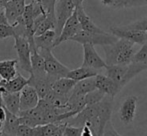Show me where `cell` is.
Returning a JSON list of instances; mask_svg holds the SVG:
<instances>
[{"instance_id":"41","label":"cell","mask_w":147,"mask_h":136,"mask_svg":"<svg viewBox=\"0 0 147 136\" xmlns=\"http://www.w3.org/2000/svg\"><path fill=\"white\" fill-rule=\"evenodd\" d=\"M102 136H103V135H102Z\"/></svg>"},{"instance_id":"35","label":"cell","mask_w":147,"mask_h":136,"mask_svg":"<svg viewBox=\"0 0 147 136\" xmlns=\"http://www.w3.org/2000/svg\"><path fill=\"white\" fill-rule=\"evenodd\" d=\"M103 136H122V135H120L119 133L115 130V128H114V126H113L111 120H109L104 127V130H103Z\"/></svg>"},{"instance_id":"39","label":"cell","mask_w":147,"mask_h":136,"mask_svg":"<svg viewBox=\"0 0 147 136\" xmlns=\"http://www.w3.org/2000/svg\"><path fill=\"white\" fill-rule=\"evenodd\" d=\"M145 4H146V5H147V0H145Z\"/></svg>"},{"instance_id":"8","label":"cell","mask_w":147,"mask_h":136,"mask_svg":"<svg viewBox=\"0 0 147 136\" xmlns=\"http://www.w3.org/2000/svg\"><path fill=\"white\" fill-rule=\"evenodd\" d=\"M80 30H81V25H80L79 21H78L76 10H74L72 15L70 16V17L66 20L65 23H64L63 27H62V30H61V32H60V34L58 35V37L55 39L54 47L58 46L62 42L70 40V39L75 34H77Z\"/></svg>"},{"instance_id":"12","label":"cell","mask_w":147,"mask_h":136,"mask_svg":"<svg viewBox=\"0 0 147 136\" xmlns=\"http://www.w3.org/2000/svg\"><path fill=\"white\" fill-rule=\"evenodd\" d=\"M39 96L36 90L30 85H26L19 92V109L20 111H26L34 108L39 101ZM19 111V112H20Z\"/></svg>"},{"instance_id":"20","label":"cell","mask_w":147,"mask_h":136,"mask_svg":"<svg viewBox=\"0 0 147 136\" xmlns=\"http://www.w3.org/2000/svg\"><path fill=\"white\" fill-rule=\"evenodd\" d=\"M56 39V33L54 29L47 30L44 33L34 36V44L37 50L39 49H51L54 47V41Z\"/></svg>"},{"instance_id":"6","label":"cell","mask_w":147,"mask_h":136,"mask_svg":"<svg viewBox=\"0 0 147 136\" xmlns=\"http://www.w3.org/2000/svg\"><path fill=\"white\" fill-rule=\"evenodd\" d=\"M76 8V4L73 0H57L55 4V18H56V27L55 33L56 38L58 37L66 20L72 15Z\"/></svg>"},{"instance_id":"15","label":"cell","mask_w":147,"mask_h":136,"mask_svg":"<svg viewBox=\"0 0 147 136\" xmlns=\"http://www.w3.org/2000/svg\"><path fill=\"white\" fill-rule=\"evenodd\" d=\"M95 85H96V89L103 92L105 95L112 96V97L116 96L120 92L117 84L108 76L102 75V74L98 73L95 76Z\"/></svg>"},{"instance_id":"40","label":"cell","mask_w":147,"mask_h":136,"mask_svg":"<svg viewBox=\"0 0 147 136\" xmlns=\"http://www.w3.org/2000/svg\"><path fill=\"white\" fill-rule=\"evenodd\" d=\"M0 136H3V135H1V134H0Z\"/></svg>"},{"instance_id":"37","label":"cell","mask_w":147,"mask_h":136,"mask_svg":"<svg viewBox=\"0 0 147 136\" xmlns=\"http://www.w3.org/2000/svg\"><path fill=\"white\" fill-rule=\"evenodd\" d=\"M113 2H114V0H101V3H102L103 5L109 6V7H112Z\"/></svg>"},{"instance_id":"16","label":"cell","mask_w":147,"mask_h":136,"mask_svg":"<svg viewBox=\"0 0 147 136\" xmlns=\"http://www.w3.org/2000/svg\"><path fill=\"white\" fill-rule=\"evenodd\" d=\"M113 99L114 97L112 96L104 95V97L98 102V118L102 131L104 130L106 123L111 119L113 111Z\"/></svg>"},{"instance_id":"1","label":"cell","mask_w":147,"mask_h":136,"mask_svg":"<svg viewBox=\"0 0 147 136\" xmlns=\"http://www.w3.org/2000/svg\"><path fill=\"white\" fill-rule=\"evenodd\" d=\"M106 65H125L132 61L134 55V43L118 38L112 44L103 45Z\"/></svg>"},{"instance_id":"19","label":"cell","mask_w":147,"mask_h":136,"mask_svg":"<svg viewBox=\"0 0 147 136\" xmlns=\"http://www.w3.org/2000/svg\"><path fill=\"white\" fill-rule=\"evenodd\" d=\"M6 117L2 125V130L0 134L3 136H16V130L20 124L19 116L6 110Z\"/></svg>"},{"instance_id":"24","label":"cell","mask_w":147,"mask_h":136,"mask_svg":"<svg viewBox=\"0 0 147 136\" xmlns=\"http://www.w3.org/2000/svg\"><path fill=\"white\" fill-rule=\"evenodd\" d=\"M31 73L34 75H43L46 74L45 71V62L44 58L40 55L36 48L31 49Z\"/></svg>"},{"instance_id":"23","label":"cell","mask_w":147,"mask_h":136,"mask_svg":"<svg viewBox=\"0 0 147 136\" xmlns=\"http://www.w3.org/2000/svg\"><path fill=\"white\" fill-rule=\"evenodd\" d=\"M76 81L68 77H61L56 79L52 84L51 90L60 95H69L71 90L73 89Z\"/></svg>"},{"instance_id":"2","label":"cell","mask_w":147,"mask_h":136,"mask_svg":"<svg viewBox=\"0 0 147 136\" xmlns=\"http://www.w3.org/2000/svg\"><path fill=\"white\" fill-rule=\"evenodd\" d=\"M106 76L113 80L120 91L122 88L128 84L135 76L141 73L144 70H147V65L137 62H130L125 65H106Z\"/></svg>"},{"instance_id":"21","label":"cell","mask_w":147,"mask_h":136,"mask_svg":"<svg viewBox=\"0 0 147 136\" xmlns=\"http://www.w3.org/2000/svg\"><path fill=\"white\" fill-rule=\"evenodd\" d=\"M28 84V78L22 76L19 72H17L15 76L10 80H1L0 85L3 86L8 92H20L24 86Z\"/></svg>"},{"instance_id":"14","label":"cell","mask_w":147,"mask_h":136,"mask_svg":"<svg viewBox=\"0 0 147 136\" xmlns=\"http://www.w3.org/2000/svg\"><path fill=\"white\" fill-rule=\"evenodd\" d=\"M3 7L8 23L12 25L23 13L25 0H8Z\"/></svg>"},{"instance_id":"26","label":"cell","mask_w":147,"mask_h":136,"mask_svg":"<svg viewBox=\"0 0 147 136\" xmlns=\"http://www.w3.org/2000/svg\"><path fill=\"white\" fill-rule=\"evenodd\" d=\"M16 64V59L0 61V77L2 80H10L17 74Z\"/></svg>"},{"instance_id":"11","label":"cell","mask_w":147,"mask_h":136,"mask_svg":"<svg viewBox=\"0 0 147 136\" xmlns=\"http://www.w3.org/2000/svg\"><path fill=\"white\" fill-rule=\"evenodd\" d=\"M137 101V96L130 95L121 104L119 108V118L123 124L128 125L133 122L136 114Z\"/></svg>"},{"instance_id":"27","label":"cell","mask_w":147,"mask_h":136,"mask_svg":"<svg viewBox=\"0 0 147 136\" xmlns=\"http://www.w3.org/2000/svg\"><path fill=\"white\" fill-rule=\"evenodd\" d=\"M143 5H146L145 0H114L112 8L120 9V8H131Z\"/></svg>"},{"instance_id":"5","label":"cell","mask_w":147,"mask_h":136,"mask_svg":"<svg viewBox=\"0 0 147 136\" xmlns=\"http://www.w3.org/2000/svg\"><path fill=\"white\" fill-rule=\"evenodd\" d=\"M14 40H15V44H14V48L16 50V53L18 55V63L19 66L22 70L25 72L31 73V48L29 41L26 37L23 36H14Z\"/></svg>"},{"instance_id":"17","label":"cell","mask_w":147,"mask_h":136,"mask_svg":"<svg viewBox=\"0 0 147 136\" xmlns=\"http://www.w3.org/2000/svg\"><path fill=\"white\" fill-rule=\"evenodd\" d=\"M75 10H76V14H77L78 21H79L80 25H81L82 30L88 31V32H103V30L100 29V28L92 21V19L86 14L85 10H84V8H83V4L77 5Z\"/></svg>"},{"instance_id":"7","label":"cell","mask_w":147,"mask_h":136,"mask_svg":"<svg viewBox=\"0 0 147 136\" xmlns=\"http://www.w3.org/2000/svg\"><path fill=\"white\" fill-rule=\"evenodd\" d=\"M110 33L115 35L117 38L125 39L134 44L143 45L147 42V32L125 26H114L110 28Z\"/></svg>"},{"instance_id":"31","label":"cell","mask_w":147,"mask_h":136,"mask_svg":"<svg viewBox=\"0 0 147 136\" xmlns=\"http://www.w3.org/2000/svg\"><path fill=\"white\" fill-rule=\"evenodd\" d=\"M15 36V30L11 24H0V39Z\"/></svg>"},{"instance_id":"10","label":"cell","mask_w":147,"mask_h":136,"mask_svg":"<svg viewBox=\"0 0 147 136\" xmlns=\"http://www.w3.org/2000/svg\"><path fill=\"white\" fill-rule=\"evenodd\" d=\"M83 46V62L82 66L93 68V69H102L106 67L105 61L99 56L97 51L95 50L94 45L82 44Z\"/></svg>"},{"instance_id":"9","label":"cell","mask_w":147,"mask_h":136,"mask_svg":"<svg viewBox=\"0 0 147 136\" xmlns=\"http://www.w3.org/2000/svg\"><path fill=\"white\" fill-rule=\"evenodd\" d=\"M56 80V78L48 75V74H43V75H34L30 74L28 78V85L32 86L36 90L39 98H44V96L51 90L53 82Z\"/></svg>"},{"instance_id":"13","label":"cell","mask_w":147,"mask_h":136,"mask_svg":"<svg viewBox=\"0 0 147 136\" xmlns=\"http://www.w3.org/2000/svg\"><path fill=\"white\" fill-rule=\"evenodd\" d=\"M66 122L46 123L32 127L31 136H64V128Z\"/></svg>"},{"instance_id":"3","label":"cell","mask_w":147,"mask_h":136,"mask_svg":"<svg viewBox=\"0 0 147 136\" xmlns=\"http://www.w3.org/2000/svg\"><path fill=\"white\" fill-rule=\"evenodd\" d=\"M70 40L80 44H91V45H108L116 42L118 38L115 35L107 32H88L84 30H80L77 34H75Z\"/></svg>"},{"instance_id":"33","label":"cell","mask_w":147,"mask_h":136,"mask_svg":"<svg viewBox=\"0 0 147 136\" xmlns=\"http://www.w3.org/2000/svg\"><path fill=\"white\" fill-rule=\"evenodd\" d=\"M82 127H75L66 124L64 128V136H80Z\"/></svg>"},{"instance_id":"28","label":"cell","mask_w":147,"mask_h":136,"mask_svg":"<svg viewBox=\"0 0 147 136\" xmlns=\"http://www.w3.org/2000/svg\"><path fill=\"white\" fill-rule=\"evenodd\" d=\"M46 15H55V4L57 0H36Z\"/></svg>"},{"instance_id":"34","label":"cell","mask_w":147,"mask_h":136,"mask_svg":"<svg viewBox=\"0 0 147 136\" xmlns=\"http://www.w3.org/2000/svg\"><path fill=\"white\" fill-rule=\"evenodd\" d=\"M32 135V127L25 124H19L17 130H16V136H31Z\"/></svg>"},{"instance_id":"25","label":"cell","mask_w":147,"mask_h":136,"mask_svg":"<svg viewBox=\"0 0 147 136\" xmlns=\"http://www.w3.org/2000/svg\"><path fill=\"white\" fill-rule=\"evenodd\" d=\"M98 73H99L98 70H96V69L81 66L79 68H76V69L69 70V72H68V74L66 75V77L70 78V79L77 82V81H80V80L86 79V78L95 77Z\"/></svg>"},{"instance_id":"29","label":"cell","mask_w":147,"mask_h":136,"mask_svg":"<svg viewBox=\"0 0 147 136\" xmlns=\"http://www.w3.org/2000/svg\"><path fill=\"white\" fill-rule=\"evenodd\" d=\"M131 62L142 63V64L147 65V43L142 45L141 48L136 53H134Z\"/></svg>"},{"instance_id":"32","label":"cell","mask_w":147,"mask_h":136,"mask_svg":"<svg viewBox=\"0 0 147 136\" xmlns=\"http://www.w3.org/2000/svg\"><path fill=\"white\" fill-rule=\"evenodd\" d=\"M127 26L130 28H133V29H137V30H141V31L147 32V17H143L139 20H136V21L128 24Z\"/></svg>"},{"instance_id":"4","label":"cell","mask_w":147,"mask_h":136,"mask_svg":"<svg viewBox=\"0 0 147 136\" xmlns=\"http://www.w3.org/2000/svg\"><path fill=\"white\" fill-rule=\"evenodd\" d=\"M38 52L40 53L41 56L44 58L45 62V71L48 75L52 77L61 78L66 77V75L69 72V68L63 65L61 62L53 55L51 49H39Z\"/></svg>"},{"instance_id":"36","label":"cell","mask_w":147,"mask_h":136,"mask_svg":"<svg viewBox=\"0 0 147 136\" xmlns=\"http://www.w3.org/2000/svg\"><path fill=\"white\" fill-rule=\"evenodd\" d=\"M80 136H94L91 131V129L89 128L87 125H84L81 128V133H80Z\"/></svg>"},{"instance_id":"18","label":"cell","mask_w":147,"mask_h":136,"mask_svg":"<svg viewBox=\"0 0 147 136\" xmlns=\"http://www.w3.org/2000/svg\"><path fill=\"white\" fill-rule=\"evenodd\" d=\"M0 105L13 114L18 115L19 109V92L5 91L1 96Z\"/></svg>"},{"instance_id":"38","label":"cell","mask_w":147,"mask_h":136,"mask_svg":"<svg viewBox=\"0 0 147 136\" xmlns=\"http://www.w3.org/2000/svg\"><path fill=\"white\" fill-rule=\"evenodd\" d=\"M73 1L75 2L76 6H77V5H80V4H83V1H84V0H73Z\"/></svg>"},{"instance_id":"30","label":"cell","mask_w":147,"mask_h":136,"mask_svg":"<svg viewBox=\"0 0 147 136\" xmlns=\"http://www.w3.org/2000/svg\"><path fill=\"white\" fill-rule=\"evenodd\" d=\"M105 94L103 92L99 91L98 89H95L94 91H91L89 92L88 94H86L84 97H85V102L86 105L89 104H94V103L99 102L103 97H104Z\"/></svg>"},{"instance_id":"22","label":"cell","mask_w":147,"mask_h":136,"mask_svg":"<svg viewBox=\"0 0 147 136\" xmlns=\"http://www.w3.org/2000/svg\"><path fill=\"white\" fill-rule=\"evenodd\" d=\"M96 89L95 85V77L86 78V79L77 81L74 85L73 89L70 92V95L73 96H84L89 92L94 91Z\"/></svg>"}]
</instances>
